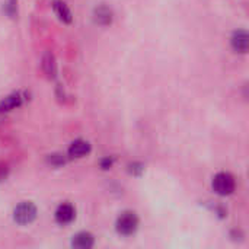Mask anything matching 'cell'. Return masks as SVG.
<instances>
[{"instance_id": "6da1fadb", "label": "cell", "mask_w": 249, "mask_h": 249, "mask_svg": "<svg viewBox=\"0 0 249 249\" xmlns=\"http://www.w3.org/2000/svg\"><path fill=\"white\" fill-rule=\"evenodd\" d=\"M139 229V217L133 212H124L115 222V231L121 236H131Z\"/></svg>"}, {"instance_id": "7a4b0ae2", "label": "cell", "mask_w": 249, "mask_h": 249, "mask_svg": "<svg viewBox=\"0 0 249 249\" xmlns=\"http://www.w3.org/2000/svg\"><path fill=\"white\" fill-rule=\"evenodd\" d=\"M212 187H213V191L217 196L226 197V196L233 194V191L236 188V182H235V178L231 174H228V172H219L217 175H214L213 182H212Z\"/></svg>"}, {"instance_id": "3957f363", "label": "cell", "mask_w": 249, "mask_h": 249, "mask_svg": "<svg viewBox=\"0 0 249 249\" xmlns=\"http://www.w3.org/2000/svg\"><path fill=\"white\" fill-rule=\"evenodd\" d=\"M36 213L38 212H36L35 204H32L31 201H23L19 206H16L13 212V219L18 225L26 226V225H31L36 219Z\"/></svg>"}, {"instance_id": "277c9868", "label": "cell", "mask_w": 249, "mask_h": 249, "mask_svg": "<svg viewBox=\"0 0 249 249\" xmlns=\"http://www.w3.org/2000/svg\"><path fill=\"white\" fill-rule=\"evenodd\" d=\"M54 217H55V222L61 226L70 225L76 217V210L70 203H63L57 207Z\"/></svg>"}, {"instance_id": "5b68a950", "label": "cell", "mask_w": 249, "mask_h": 249, "mask_svg": "<svg viewBox=\"0 0 249 249\" xmlns=\"http://www.w3.org/2000/svg\"><path fill=\"white\" fill-rule=\"evenodd\" d=\"M231 45L232 48L236 51V53H241V54H245L248 51L249 47V36L248 32L245 29H238L232 34V38H231Z\"/></svg>"}, {"instance_id": "8992f818", "label": "cell", "mask_w": 249, "mask_h": 249, "mask_svg": "<svg viewBox=\"0 0 249 249\" xmlns=\"http://www.w3.org/2000/svg\"><path fill=\"white\" fill-rule=\"evenodd\" d=\"M112 19H114V13H112L111 7H108L105 4H99L93 9L95 23H98L101 26H108L112 23Z\"/></svg>"}, {"instance_id": "52a82bcc", "label": "cell", "mask_w": 249, "mask_h": 249, "mask_svg": "<svg viewBox=\"0 0 249 249\" xmlns=\"http://www.w3.org/2000/svg\"><path fill=\"white\" fill-rule=\"evenodd\" d=\"M90 150H92V147H90L89 142L79 139V140H74V142L70 144V147H69V156H70V158L80 159V158H85L86 155H89Z\"/></svg>"}, {"instance_id": "ba28073f", "label": "cell", "mask_w": 249, "mask_h": 249, "mask_svg": "<svg viewBox=\"0 0 249 249\" xmlns=\"http://www.w3.org/2000/svg\"><path fill=\"white\" fill-rule=\"evenodd\" d=\"M23 95L20 92H16V93H12L9 96H6L1 102H0V112H9L12 109H16L19 108L22 104H23Z\"/></svg>"}, {"instance_id": "9c48e42d", "label": "cell", "mask_w": 249, "mask_h": 249, "mask_svg": "<svg viewBox=\"0 0 249 249\" xmlns=\"http://www.w3.org/2000/svg\"><path fill=\"white\" fill-rule=\"evenodd\" d=\"M95 245V238L89 232H79L71 239V247L79 249H89Z\"/></svg>"}, {"instance_id": "30bf717a", "label": "cell", "mask_w": 249, "mask_h": 249, "mask_svg": "<svg viewBox=\"0 0 249 249\" xmlns=\"http://www.w3.org/2000/svg\"><path fill=\"white\" fill-rule=\"evenodd\" d=\"M53 9L54 13L58 16V19L64 23H71L73 20V15L69 9V6L63 1V0H54L53 1Z\"/></svg>"}, {"instance_id": "8fae6325", "label": "cell", "mask_w": 249, "mask_h": 249, "mask_svg": "<svg viewBox=\"0 0 249 249\" xmlns=\"http://www.w3.org/2000/svg\"><path fill=\"white\" fill-rule=\"evenodd\" d=\"M41 67H42L44 73H45L48 77H55V74H57V63H55V57L53 55V53L47 51V53L42 55Z\"/></svg>"}, {"instance_id": "7c38bea8", "label": "cell", "mask_w": 249, "mask_h": 249, "mask_svg": "<svg viewBox=\"0 0 249 249\" xmlns=\"http://www.w3.org/2000/svg\"><path fill=\"white\" fill-rule=\"evenodd\" d=\"M47 162H48V165H51L54 168H60L66 163V158L61 153H53V155H48Z\"/></svg>"}, {"instance_id": "4fadbf2b", "label": "cell", "mask_w": 249, "mask_h": 249, "mask_svg": "<svg viewBox=\"0 0 249 249\" xmlns=\"http://www.w3.org/2000/svg\"><path fill=\"white\" fill-rule=\"evenodd\" d=\"M143 171H144V166L139 162H133L128 165V172L134 177H140L143 174Z\"/></svg>"}, {"instance_id": "5bb4252c", "label": "cell", "mask_w": 249, "mask_h": 249, "mask_svg": "<svg viewBox=\"0 0 249 249\" xmlns=\"http://www.w3.org/2000/svg\"><path fill=\"white\" fill-rule=\"evenodd\" d=\"M112 165H114V159L112 158H104L102 160H101V163H99V166H101V169H104V171H108V169H111L112 168Z\"/></svg>"}, {"instance_id": "9a60e30c", "label": "cell", "mask_w": 249, "mask_h": 249, "mask_svg": "<svg viewBox=\"0 0 249 249\" xmlns=\"http://www.w3.org/2000/svg\"><path fill=\"white\" fill-rule=\"evenodd\" d=\"M7 172H9L7 166H6V165H3V163H0V181H1V179H4V178L7 177Z\"/></svg>"}]
</instances>
